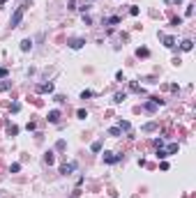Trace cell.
<instances>
[{
    "label": "cell",
    "mask_w": 196,
    "mask_h": 198,
    "mask_svg": "<svg viewBox=\"0 0 196 198\" xmlns=\"http://www.w3.org/2000/svg\"><path fill=\"white\" fill-rule=\"evenodd\" d=\"M65 147H67V143H65V141H58V143H55V150H60V152H63Z\"/></svg>",
    "instance_id": "19"
},
{
    "label": "cell",
    "mask_w": 196,
    "mask_h": 198,
    "mask_svg": "<svg viewBox=\"0 0 196 198\" xmlns=\"http://www.w3.org/2000/svg\"><path fill=\"white\" fill-rule=\"evenodd\" d=\"M129 14H132V16H139V7H136V5H132V7H129Z\"/></svg>",
    "instance_id": "20"
},
{
    "label": "cell",
    "mask_w": 196,
    "mask_h": 198,
    "mask_svg": "<svg viewBox=\"0 0 196 198\" xmlns=\"http://www.w3.org/2000/svg\"><path fill=\"white\" fill-rule=\"evenodd\" d=\"M7 134H9V136H16V134H18V127H16V124H9V127H7Z\"/></svg>",
    "instance_id": "15"
},
{
    "label": "cell",
    "mask_w": 196,
    "mask_h": 198,
    "mask_svg": "<svg viewBox=\"0 0 196 198\" xmlns=\"http://www.w3.org/2000/svg\"><path fill=\"white\" fill-rule=\"evenodd\" d=\"M88 97H92V92H90V90H83V92H81V99H88Z\"/></svg>",
    "instance_id": "25"
},
{
    "label": "cell",
    "mask_w": 196,
    "mask_h": 198,
    "mask_svg": "<svg viewBox=\"0 0 196 198\" xmlns=\"http://www.w3.org/2000/svg\"><path fill=\"white\" fill-rule=\"evenodd\" d=\"M37 92H53V83H42V85H37Z\"/></svg>",
    "instance_id": "5"
},
{
    "label": "cell",
    "mask_w": 196,
    "mask_h": 198,
    "mask_svg": "<svg viewBox=\"0 0 196 198\" xmlns=\"http://www.w3.org/2000/svg\"><path fill=\"white\" fill-rule=\"evenodd\" d=\"M180 46H182V51H192V46H194V42H192V39H185V42L180 44Z\"/></svg>",
    "instance_id": "12"
},
{
    "label": "cell",
    "mask_w": 196,
    "mask_h": 198,
    "mask_svg": "<svg viewBox=\"0 0 196 198\" xmlns=\"http://www.w3.org/2000/svg\"><path fill=\"white\" fill-rule=\"evenodd\" d=\"M169 2H182V0H169Z\"/></svg>",
    "instance_id": "31"
},
{
    "label": "cell",
    "mask_w": 196,
    "mask_h": 198,
    "mask_svg": "<svg viewBox=\"0 0 196 198\" xmlns=\"http://www.w3.org/2000/svg\"><path fill=\"white\" fill-rule=\"evenodd\" d=\"M71 198H79V191H74V196H71Z\"/></svg>",
    "instance_id": "30"
},
{
    "label": "cell",
    "mask_w": 196,
    "mask_h": 198,
    "mask_svg": "<svg viewBox=\"0 0 196 198\" xmlns=\"http://www.w3.org/2000/svg\"><path fill=\"white\" fill-rule=\"evenodd\" d=\"M108 23H111V26H116V23H120V16H111V18H108Z\"/></svg>",
    "instance_id": "22"
},
{
    "label": "cell",
    "mask_w": 196,
    "mask_h": 198,
    "mask_svg": "<svg viewBox=\"0 0 196 198\" xmlns=\"http://www.w3.org/2000/svg\"><path fill=\"white\" fill-rule=\"evenodd\" d=\"M166 150H161V147H157V159H166Z\"/></svg>",
    "instance_id": "18"
},
{
    "label": "cell",
    "mask_w": 196,
    "mask_h": 198,
    "mask_svg": "<svg viewBox=\"0 0 196 198\" xmlns=\"http://www.w3.org/2000/svg\"><path fill=\"white\" fill-rule=\"evenodd\" d=\"M5 76H7V69H5V67H0V78H5Z\"/></svg>",
    "instance_id": "29"
},
{
    "label": "cell",
    "mask_w": 196,
    "mask_h": 198,
    "mask_svg": "<svg viewBox=\"0 0 196 198\" xmlns=\"http://www.w3.org/2000/svg\"><path fill=\"white\" fill-rule=\"evenodd\" d=\"M44 161H46L49 166H51V164H55V157H53V152H51V150H49V152L44 155Z\"/></svg>",
    "instance_id": "8"
},
{
    "label": "cell",
    "mask_w": 196,
    "mask_h": 198,
    "mask_svg": "<svg viewBox=\"0 0 196 198\" xmlns=\"http://www.w3.org/2000/svg\"><path fill=\"white\" fill-rule=\"evenodd\" d=\"M161 39H164V46H166V49H173V46H175V37H169V35H159Z\"/></svg>",
    "instance_id": "4"
},
{
    "label": "cell",
    "mask_w": 196,
    "mask_h": 198,
    "mask_svg": "<svg viewBox=\"0 0 196 198\" xmlns=\"http://www.w3.org/2000/svg\"><path fill=\"white\" fill-rule=\"evenodd\" d=\"M120 134H122V131L118 129V127H111V129H108V136H120Z\"/></svg>",
    "instance_id": "17"
},
{
    "label": "cell",
    "mask_w": 196,
    "mask_h": 198,
    "mask_svg": "<svg viewBox=\"0 0 196 198\" xmlns=\"http://www.w3.org/2000/svg\"><path fill=\"white\" fill-rule=\"evenodd\" d=\"M58 120H60V111H51V113H49V122H53V124H55Z\"/></svg>",
    "instance_id": "7"
},
{
    "label": "cell",
    "mask_w": 196,
    "mask_h": 198,
    "mask_svg": "<svg viewBox=\"0 0 196 198\" xmlns=\"http://www.w3.org/2000/svg\"><path fill=\"white\" fill-rule=\"evenodd\" d=\"M125 99H127V95H125V92H118V95L113 97V102H116V104H122Z\"/></svg>",
    "instance_id": "13"
},
{
    "label": "cell",
    "mask_w": 196,
    "mask_h": 198,
    "mask_svg": "<svg viewBox=\"0 0 196 198\" xmlns=\"http://www.w3.org/2000/svg\"><path fill=\"white\" fill-rule=\"evenodd\" d=\"M155 129V122H150V124H145V127H143V131H152Z\"/></svg>",
    "instance_id": "28"
},
{
    "label": "cell",
    "mask_w": 196,
    "mask_h": 198,
    "mask_svg": "<svg viewBox=\"0 0 196 198\" xmlns=\"http://www.w3.org/2000/svg\"><path fill=\"white\" fill-rule=\"evenodd\" d=\"M9 171H12V173H18V171H21V164H12V168H9Z\"/></svg>",
    "instance_id": "26"
},
{
    "label": "cell",
    "mask_w": 196,
    "mask_h": 198,
    "mask_svg": "<svg viewBox=\"0 0 196 198\" xmlns=\"http://www.w3.org/2000/svg\"><path fill=\"white\" fill-rule=\"evenodd\" d=\"M118 129H120V131H129V129H132V124H129L127 120H120V124H118Z\"/></svg>",
    "instance_id": "9"
},
{
    "label": "cell",
    "mask_w": 196,
    "mask_h": 198,
    "mask_svg": "<svg viewBox=\"0 0 196 198\" xmlns=\"http://www.w3.org/2000/svg\"><path fill=\"white\" fill-rule=\"evenodd\" d=\"M30 49H32V42L30 39H23L21 42V51H30Z\"/></svg>",
    "instance_id": "11"
},
{
    "label": "cell",
    "mask_w": 196,
    "mask_h": 198,
    "mask_svg": "<svg viewBox=\"0 0 196 198\" xmlns=\"http://www.w3.org/2000/svg\"><path fill=\"white\" fill-rule=\"evenodd\" d=\"M67 44H69V49H74V51H79V49H81V46H83L85 42H83V39H79V37H74V39H69Z\"/></svg>",
    "instance_id": "2"
},
{
    "label": "cell",
    "mask_w": 196,
    "mask_h": 198,
    "mask_svg": "<svg viewBox=\"0 0 196 198\" xmlns=\"http://www.w3.org/2000/svg\"><path fill=\"white\" fill-rule=\"evenodd\" d=\"M118 159H120V157H116V155H111V152H104V161H106V164H116Z\"/></svg>",
    "instance_id": "6"
},
{
    "label": "cell",
    "mask_w": 196,
    "mask_h": 198,
    "mask_svg": "<svg viewBox=\"0 0 196 198\" xmlns=\"http://www.w3.org/2000/svg\"><path fill=\"white\" fill-rule=\"evenodd\" d=\"M23 12H26V7H16V12L12 14V21H9V26L16 28L18 23H21V18H23Z\"/></svg>",
    "instance_id": "1"
},
{
    "label": "cell",
    "mask_w": 196,
    "mask_h": 198,
    "mask_svg": "<svg viewBox=\"0 0 196 198\" xmlns=\"http://www.w3.org/2000/svg\"><path fill=\"white\" fill-rule=\"evenodd\" d=\"M136 55H139V58H148L150 51H148V49H136Z\"/></svg>",
    "instance_id": "14"
},
{
    "label": "cell",
    "mask_w": 196,
    "mask_h": 198,
    "mask_svg": "<svg viewBox=\"0 0 196 198\" xmlns=\"http://www.w3.org/2000/svg\"><path fill=\"white\" fill-rule=\"evenodd\" d=\"M90 150H92V152H102V143H99V141H95V143L90 145Z\"/></svg>",
    "instance_id": "16"
},
{
    "label": "cell",
    "mask_w": 196,
    "mask_h": 198,
    "mask_svg": "<svg viewBox=\"0 0 196 198\" xmlns=\"http://www.w3.org/2000/svg\"><path fill=\"white\" fill-rule=\"evenodd\" d=\"M26 129H28V131H35V129H37V124H35V122H28Z\"/></svg>",
    "instance_id": "24"
},
{
    "label": "cell",
    "mask_w": 196,
    "mask_h": 198,
    "mask_svg": "<svg viewBox=\"0 0 196 198\" xmlns=\"http://www.w3.org/2000/svg\"><path fill=\"white\" fill-rule=\"evenodd\" d=\"M71 171H76V161H71V164H65V166H60V173H63V175H69Z\"/></svg>",
    "instance_id": "3"
},
{
    "label": "cell",
    "mask_w": 196,
    "mask_h": 198,
    "mask_svg": "<svg viewBox=\"0 0 196 198\" xmlns=\"http://www.w3.org/2000/svg\"><path fill=\"white\" fill-rule=\"evenodd\" d=\"M76 115H79V118H81V120H85V118H88V113H85V111H83V108H81V111H79V113H76Z\"/></svg>",
    "instance_id": "27"
},
{
    "label": "cell",
    "mask_w": 196,
    "mask_h": 198,
    "mask_svg": "<svg viewBox=\"0 0 196 198\" xmlns=\"http://www.w3.org/2000/svg\"><path fill=\"white\" fill-rule=\"evenodd\" d=\"M9 85H12V83H9V81H2V83H0V92H2V90H7Z\"/></svg>",
    "instance_id": "23"
},
{
    "label": "cell",
    "mask_w": 196,
    "mask_h": 198,
    "mask_svg": "<svg viewBox=\"0 0 196 198\" xmlns=\"http://www.w3.org/2000/svg\"><path fill=\"white\" fill-rule=\"evenodd\" d=\"M18 111H21V104L14 102V104H12V113H18Z\"/></svg>",
    "instance_id": "21"
},
{
    "label": "cell",
    "mask_w": 196,
    "mask_h": 198,
    "mask_svg": "<svg viewBox=\"0 0 196 198\" xmlns=\"http://www.w3.org/2000/svg\"><path fill=\"white\" fill-rule=\"evenodd\" d=\"M5 2H7V0H0V5H5Z\"/></svg>",
    "instance_id": "32"
},
{
    "label": "cell",
    "mask_w": 196,
    "mask_h": 198,
    "mask_svg": "<svg viewBox=\"0 0 196 198\" xmlns=\"http://www.w3.org/2000/svg\"><path fill=\"white\" fill-rule=\"evenodd\" d=\"M175 152H178V143H171V145L166 147V155L171 157V155H175Z\"/></svg>",
    "instance_id": "10"
}]
</instances>
